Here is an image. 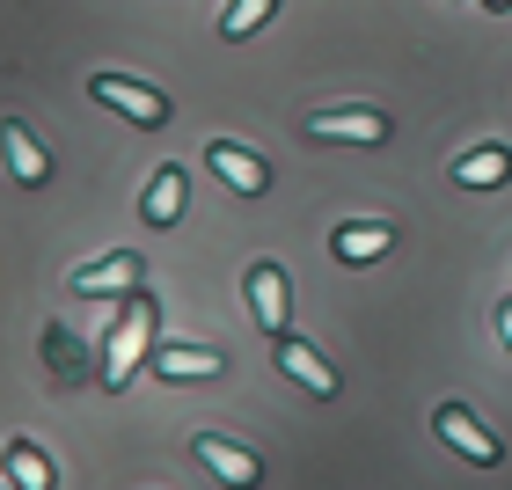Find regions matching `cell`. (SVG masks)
<instances>
[{"label": "cell", "instance_id": "cell-11", "mask_svg": "<svg viewBox=\"0 0 512 490\" xmlns=\"http://www.w3.org/2000/svg\"><path fill=\"white\" fill-rule=\"evenodd\" d=\"M0 147H8V169H15V183H30V191H37V183L52 176V154L37 147V132L22 125V118H8V125H0Z\"/></svg>", "mask_w": 512, "mask_h": 490}, {"label": "cell", "instance_id": "cell-9", "mask_svg": "<svg viewBox=\"0 0 512 490\" xmlns=\"http://www.w3.org/2000/svg\"><path fill=\"white\" fill-rule=\"evenodd\" d=\"M395 125L381 110H315L308 118V139H344V147H381Z\"/></svg>", "mask_w": 512, "mask_h": 490}, {"label": "cell", "instance_id": "cell-8", "mask_svg": "<svg viewBox=\"0 0 512 490\" xmlns=\"http://www.w3.org/2000/svg\"><path fill=\"white\" fill-rule=\"evenodd\" d=\"M271 359L286 381H300L308 395H337V366L315 352V344H300V337H271Z\"/></svg>", "mask_w": 512, "mask_h": 490}, {"label": "cell", "instance_id": "cell-7", "mask_svg": "<svg viewBox=\"0 0 512 490\" xmlns=\"http://www.w3.org/2000/svg\"><path fill=\"white\" fill-rule=\"evenodd\" d=\"M191 454H198L227 490H256V483H264V461H256L249 447H235V439H220V432H198V447H191Z\"/></svg>", "mask_w": 512, "mask_h": 490}, {"label": "cell", "instance_id": "cell-5", "mask_svg": "<svg viewBox=\"0 0 512 490\" xmlns=\"http://www.w3.org/2000/svg\"><path fill=\"white\" fill-rule=\"evenodd\" d=\"M432 425H439V439H447L454 454H469L476 469H491V461L505 454V447H498V432H483V417H476V410H461V403H439V410H432Z\"/></svg>", "mask_w": 512, "mask_h": 490}, {"label": "cell", "instance_id": "cell-15", "mask_svg": "<svg viewBox=\"0 0 512 490\" xmlns=\"http://www.w3.org/2000/svg\"><path fill=\"white\" fill-rule=\"evenodd\" d=\"M454 183L461 191H491V183H512V154L505 147H476L454 161Z\"/></svg>", "mask_w": 512, "mask_h": 490}, {"label": "cell", "instance_id": "cell-2", "mask_svg": "<svg viewBox=\"0 0 512 490\" xmlns=\"http://www.w3.org/2000/svg\"><path fill=\"white\" fill-rule=\"evenodd\" d=\"M88 96L110 103V110L132 118V125H169V96L147 88V81H132V74H88Z\"/></svg>", "mask_w": 512, "mask_h": 490}, {"label": "cell", "instance_id": "cell-6", "mask_svg": "<svg viewBox=\"0 0 512 490\" xmlns=\"http://www.w3.org/2000/svg\"><path fill=\"white\" fill-rule=\"evenodd\" d=\"M242 293H249V315L264 322L271 337H286V315H293V286H286V271H278V264H249Z\"/></svg>", "mask_w": 512, "mask_h": 490}, {"label": "cell", "instance_id": "cell-13", "mask_svg": "<svg viewBox=\"0 0 512 490\" xmlns=\"http://www.w3.org/2000/svg\"><path fill=\"white\" fill-rule=\"evenodd\" d=\"M0 469H8V483H15V490H52V483H59L52 454H44V447H30V439H8Z\"/></svg>", "mask_w": 512, "mask_h": 490}, {"label": "cell", "instance_id": "cell-14", "mask_svg": "<svg viewBox=\"0 0 512 490\" xmlns=\"http://www.w3.org/2000/svg\"><path fill=\"white\" fill-rule=\"evenodd\" d=\"M139 213H147V227H176V220H183V169H154Z\"/></svg>", "mask_w": 512, "mask_h": 490}, {"label": "cell", "instance_id": "cell-18", "mask_svg": "<svg viewBox=\"0 0 512 490\" xmlns=\"http://www.w3.org/2000/svg\"><path fill=\"white\" fill-rule=\"evenodd\" d=\"M498 330H505V344H512V300H505V315H498Z\"/></svg>", "mask_w": 512, "mask_h": 490}, {"label": "cell", "instance_id": "cell-3", "mask_svg": "<svg viewBox=\"0 0 512 490\" xmlns=\"http://www.w3.org/2000/svg\"><path fill=\"white\" fill-rule=\"evenodd\" d=\"M205 169H213L235 198H264L271 191V161L256 147H235V139H213V147H205Z\"/></svg>", "mask_w": 512, "mask_h": 490}, {"label": "cell", "instance_id": "cell-19", "mask_svg": "<svg viewBox=\"0 0 512 490\" xmlns=\"http://www.w3.org/2000/svg\"><path fill=\"white\" fill-rule=\"evenodd\" d=\"M491 8H512V0H491Z\"/></svg>", "mask_w": 512, "mask_h": 490}, {"label": "cell", "instance_id": "cell-16", "mask_svg": "<svg viewBox=\"0 0 512 490\" xmlns=\"http://www.w3.org/2000/svg\"><path fill=\"white\" fill-rule=\"evenodd\" d=\"M278 15V0H227V15H220V37H256V30H264V22Z\"/></svg>", "mask_w": 512, "mask_h": 490}, {"label": "cell", "instance_id": "cell-17", "mask_svg": "<svg viewBox=\"0 0 512 490\" xmlns=\"http://www.w3.org/2000/svg\"><path fill=\"white\" fill-rule=\"evenodd\" d=\"M44 344H52V359H59V381H81V352H74V337H66V330H52V337H44Z\"/></svg>", "mask_w": 512, "mask_h": 490}, {"label": "cell", "instance_id": "cell-10", "mask_svg": "<svg viewBox=\"0 0 512 490\" xmlns=\"http://www.w3.org/2000/svg\"><path fill=\"white\" fill-rule=\"evenodd\" d=\"M161 381H213V373L227 366V352H213V344H154L147 359Z\"/></svg>", "mask_w": 512, "mask_h": 490}, {"label": "cell", "instance_id": "cell-1", "mask_svg": "<svg viewBox=\"0 0 512 490\" xmlns=\"http://www.w3.org/2000/svg\"><path fill=\"white\" fill-rule=\"evenodd\" d=\"M147 359H154V300L132 293V300H118V322H110V344H103V388L110 395L132 388V373Z\"/></svg>", "mask_w": 512, "mask_h": 490}, {"label": "cell", "instance_id": "cell-20", "mask_svg": "<svg viewBox=\"0 0 512 490\" xmlns=\"http://www.w3.org/2000/svg\"><path fill=\"white\" fill-rule=\"evenodd\" d=\"M8 490H15V483H8Z\"/></svg>", "mask_w": 512, "mask_h": 490}, {"label": "cell", "instance_id": "cell-4", "mask_svg": "<svg viewBox=\"0 0 512 490\" xmlns=\"http://www.w3.org/2000/svg\"><path fill=\"white\" fill-rule=\"evenodd\" d=\"M139 278H147V264H139L132 249H118V256H96V264H81V271H74V293H81V300H132Z\"/></svg>", "mask_w": 512, "mask_h": 490}, {"label": "cell", "instance_id": "cell-12", "mask_svg": "<svg viewBox=\"0 0 512 490\" xmlns=\"http://www.w3.org/2000/svg\"><path fill=\"white\" fill-rule=\"evenodd\" d=\"M388 249H395V227H381V220H352L330 235V256H344V264H374Z\"/></svg>", "mask_w": 512, "mask_h": 490}]
</instances>
